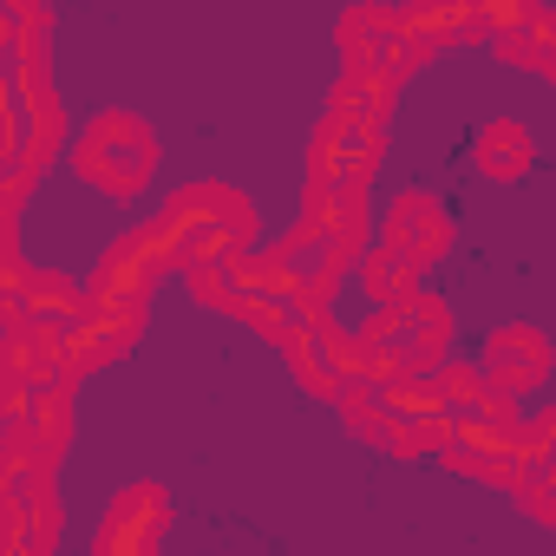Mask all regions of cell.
<instances>
[{"mask_svg": "<svg viewBox=\"0 0 556 556\" xmlns=\"http://www.w3.org/2000/svg\"><path fill=\"white\" fill-rule=\"evenodd\" d=\"M151 229H157L164 262L190 275V268H203V262L242 255L249 236H255V210H249V197L229 190V184H184V190H170V203L157 210Z\"/></svg>", "mask_w": 556, "mask_h": 556, "instance_id": "1", "label": "cell"}, {"mask_svg": "<svg viewBox=\"0 0 556 556\" xmlns=\"http://www.w3.org/2000/svg\"><path fill=\"white\" fill-rule=\"evenodd\" d=\"M517 504H523L536 523H549V530H556V465H549L536 484H517Z\"/></svg>", "mask_w": 556, "mask_h": 556, "instance_id": "20", "label": "cell"}, {"mask_svg": "<svg viewBox=\"0 0 556 556\" xmlns=\"http://www.w3.org/2000/svg\"><path fill=\"white\" fill-rule=\"evenodd\" d=\"M190 295H197V302H210V308H236L229 268H223V262H203V268H190Z\"/></svg>", "mask_w": 556, "mask_h": 556, "instance_id": "19", "label": "cell"}, {"mask_svg": "<svg viewBox=\"0 0 556 556\" xmlns=\"http://www.w3.org/2000/svg\"><path fill=\"white\" fill-rule=\"evenodd\" d=\"M478 170L484 177H497V184H510V177H523L530 164H536V144H530V131L517 125V118H491L484 131H478Z\"/></svg>", "mask_w": 556, "mask_h": 556, "instance_id": "12", "label": "cell"}, {"mask_svg": "<svg viewBox=\"0 0 556 556\" xmlns=\"http://www.w3.org/2000/svg\"><path fill=\"white\" fill-rule=\"evenodd\" d=\"M387 249L406 255L413 268H432V262L452 249V223H445L439 197H426V190H400L393 210H387Z\"/></svg>", "mask_w": 556, "mask_h": 556, "instance_id": "9", "label": "cell"}, {"mask_svg": "<svg viewBox=\"0 0 556 556\" xmlns=\"http://www.w3.org/2000/svg\"><path fill=\"white\" fill-rule=\"evenodd\" d=\"M27 439H34V458H40V465H60V458H66V445H73V387L34 393Z\"/></svg>", "mask_w": 556, "mask_h": 556, "instance_id": "14", "label": "cell"}, {"mask_svg": "<svg viewBox=\"0 0 556 556\" xmlns=\"http://www.w3.org/2000/svg\"><path fill=\"white\" fill-rule=\"evenodd\" d=\"M138 334H144V308H86L66 328V374L86 380V374L112 367L118 354H131Z\"/></svg>", "mask_w": 556, "mask_h": 556, "instance_id": "8", "label": "cell"}, {"mask_svg": "<svg viewBox=\"0 0 556 556\" xmlns=\"http://www.w3.org/2000/svg\"><path fill=\"white\" fill-rule=\"evenodd\" d=\"M164 268H170V262H164V249H157V229L144 223V229L118 236V242L99 255L92 282H86V302H92V308H144Z\"/></svg>", "mask_w": 556, "mask_h": 556, "instance_id": "4", "label": "cell"}, {"mask_svg": "<svg viewBox=\"0 0 556 556\" xmlns=\"http://www.w3.org/2000/svg\"><path fill=\"white\" fill-rule=\"evenodd\" d=\"M380 393H387L393 426H452V400L439 393V380H393Z\"/></svg>", "mask_w": 556, "mask_h": 556, "instance_id": "16", "label": "cell"}, {"mask_svg": "<svg viewBox=\"0 0 556 556\" xmlns=\"http://www.w3.org/2000/svg\"><path fill=\"white\" fill-rule=\"evenodd\" d=\"M164 530H170V497L157 484H131V491L112 497L92 556H157Z\"/></svg>", "mask_w": 556, "mask_h": 556, "instance_id": "6", "label": "cell"}, {"mask_svg": "<svg viewBox=\"0 0 556 556\" xmlns=\"http://www.w3.org/2000/svg\"><path fill=\"white\" fill-rule=\"evenodd\" d=\"M380 157H387L380 131L328 112L321 131H315V144H308V190H367L380 177Z\"/></svg>", "mask_w": 556, "mask_h": 556, "instance_id": "3", "label": "cell"}, {"mask_svg": "<svg viewBox=\"0 0 556 556\" xmlns=\"http://www.w3.org/2000/svg\"><path fill=\"white\" fill-rule=\"evenodd\" d=\"M549 367H556V361H549V341H543L536 328H497V334L484 341V361H478L484 387H491V393H510V400L543 393Z\"/></svg>", "mask_w": 556, "mask_h": 556, "instance_id": "7", "label": "cell"}, {"mask_svg": "<svg viewBox=\"0 0 556 556\" xmlns=\"http://www.w3.org/2000/svg\"><path fill=\"white\" fill-rule=\"evenodd\" d=\"M400 21H406V34L426 40L432 53H445V47H471V40H491L471 0H452V8H400Z\"/></svg>", "mask_w": 556, "mask_h": 556, "instance_id": "10", "label": "cell"}, {"mask_svg": "<svg viewBox=\"0 0 556 556\" xmlns=\"http://www.w3.org/2000/svg\"><path fill=\"white\" fill-rule=\"evenodd\" d=\"M400 34H406L400 8H348L341 14V53H348V66H374Z\"/></svg>", "mask_w": 556, "mask_h": 556, "instance_id": "13", "label": "cell"}, {"mask_svg": "<svg viewBox=\"0 0 556 556\" xmlns=\"http://www.w3.org/2000/svg\"><path fill=\"white\" fill-rule=\"evenodd\" d=\"M289 361H295L302 387H308V393H321V400H341L354 380H367V374H361V348H354V334H348V328H334L328 315H321V321H308V328L289 341Z\"/></svg>", "mask_w": 556, "mask_h": 556, "instance_id": "5", "label": "cell"}, {"mask_svg": "<svg viewBox=\"0 0 556 556\" xmlns=\"http://www.w3.org/2000/svg\"><path fill=\"white\" fill-rule=\"evenodd\" d=\"M341 413H348V426L361 432V439H374V445H387V432H393V419H387V393L374 387V380H354L341 400H334Z\"/></svg>", "mask_w": 556, "mask_h": 556, "instance_id": "17", "label": "cell"}, {"mask_svg": "<svg viewBox=\"0 0 556 556\" xmlns=\"http://www.w3.org/2000/svg\"><path fill=\"white\" fill-rule=\"evenodd\" d=\"M432 380H439V393L452 400V413H478V406H484V393H491V387H484V374H478V367H465V361H445Z\"/></svg>", "mask_w": 556, "mask_h": 556, "instance_id": "18", "label": "cell"}, {"mask_svg": "<svg viewBox=\"0 0 556 556\" xmlns=\"http://www.w3.org/2000/svg\"><path fill=\"white\" fill-rule=\"evenodd\" d=\"M393 99H400V86H387V79H374V73H341V86H334V105L328 112H341V118H354V125H367V131H380L387 125V112H393Z\"/></svg>", "mask_w": 556, "mask_h": 556, "instance_id": "15", "label": "cell"}, {"mask_svg": "<svg viewBox=\"0 0 556 556\" xmlns=\"http://www.w3.org/2000/svg\"><path fill=\"white\" fill-rule=\"evenodd\" d=\"M530 432H536V439H543V445L556 452V400H549V406H543V413L530 419Z\"/></svg>", "mask_w": 556, "mask_h": 556, "instance_id": "21", "label": "cell"}, {"mask_svg": "<svg viewBox=\"0 0 556 556\" xmlns=\"http://www.w3.org/2000/svg\"><path fill=\"white\" fill-rule=\"evenodd\" d=\"M73 170L105 197H138L157 170V138L131 112H99L73 144Z\"/></svg>", "mask_w": 556, "mask_h": 556, "instance_id": "2", "label": "cell"}, {"mask_svg": "<svg viewBox=\"0 0 556 556\" xmlns=\"http://www.w3.org/2000/svg\"><path fill=\"white\" fill-rule=\"evenodd\" d=\"M354 282L367 289V302H374V308H406V302L419 295V268H413L406 255H393V249L380 242V249H367V255H361Z\"/></svg>", "mask_w": 556, "mask_h": 556, "instance_id": "11", "label": "cell"}]
</instances>
